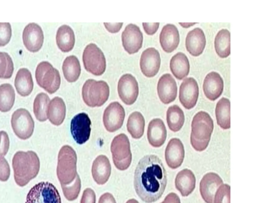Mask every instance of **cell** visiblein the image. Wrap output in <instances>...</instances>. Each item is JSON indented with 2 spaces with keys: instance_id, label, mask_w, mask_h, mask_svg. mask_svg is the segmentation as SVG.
Wrapping results in <instances>:
<instances>
[{
  "instance_id": "6da1fadb",
  "label": "cell",
  "mask_w": 271,
  "mask_h": 203,
  "mask_svg": "<svg viewBox=\"0 0 271 203\" xmlns=\"http://www.w3.org/2000/svg\"><path fill=\"white\" fill-rule=\"evenodd\" d=\"M167 183L162 161L154 155L144 156L135 169L134 187L140 199L152 203L162 197Z\"/></svg>"
},
{
  "instance_id": "7a4b0ae2",
  "label": "cell",
  "mask_w": 271,
  "mask_h": 203,
  "mask_svg": "<svg viewBox=\"0 0 271 203\" xmlns=\"http://www.w3.org/2000/svg\"><path fill=\"white\" fill-rule=\"evenodd\" d=\"M40 160L35 152L19 151L12 159L14 180L20 187H24L35 179L40 170Z\"/></svg>"
},
{
  "instance_id": "3957f363",
  "label": "cell",
  "mask_w": 271,
  "mask_h": 203,
  "mask_svg": "<svg viewBox=\"0 0 271 203\" xmlns=\"http://www.w3.org/2000/svg\"><path fill=\"white\" fill-rule=\"evenodd\" d=\"M191 128L190 141L192 147L199 152L205 150L214 130L213 120L207 112L200 111L194 116Z\"/></svg>"
},
{
  "instance_id": "277c9868",
  "label": "cell",
  "mask_w": 271,
  "mask_h": 203,
  "mask_svg": "<svg viewBox=\"0 0 271 203\" xmlns=\"http://www.w3.org/2000/svg\"><path fill=\"white\" fill-rule=\"evenodd\" d=\"M77 155L72 147L64 146L58 156L57 175L61 185L72 183L77 176Z\"/></svg>"
},
{
  "instance_id": "5b68a950",
  "label": "cell",
  "mask_w": 271,
  "mask_h": 203,
  "mask_svg": "<svg viewBox=\"0 0 271 203\" xmlns=\"http://www.w3.org/2000/svg\"><path fill=\"white\" fill-rule=\"evenodd\" d=\"M82 94L84 103L88 106L100 107L103 106L109 99V87L104 81L89 79L84 84Z\"/></svg>"
},
{
  "instance_id": "8992f818",
  "label": "cell",
  "mask_w": 271,
  "mask_h": 203,
  "mask_svg": "<svg viewBox=\"0 0 271 203\" xmlns=\"http://www.w3.org/2000/svg\"><path fill=\"white\" fill-rule=\"evenodd\" d=\"M39 86L50 94H53L60 87L61 79L59 71L47 61L39 63L35 72Z\"/></svg>"
},
{
  "instance_id": "52a82bcc",
  "label": "cell",
  "mask_w": 271,
  "mask_h": 203,
  "mask_svg": "<svg viewBox=\"0 0 271 203\" xmlns=\"http://www.w3.org/2000/svg\"><path fill=\"white\" fill-rule=\"evenodd\" d=\"M114 163L120 171L128 169L132 161L130 142L128 137L124 133L117 135L111 145Z\"/></svg>"
},
{
  "instance_id": "ba28073f",
  "label": "cell",
  "mask_w": 271,
  "mask_h": 203,
  "mask_svg": "<svg viewBox=\"0 0 271 203\" xmlns=\"http://www.w3.org/2000/svg\"><path fill=\"white\" fill-rule=\"evenodd\" d=\"M25 203H62V200L60 194L53 184L42 182L31 189Z\"/></svg>"
},
{
  "instance_id": "9c48e42d",
  "label": "cell",
  "mask_w": 271,
  "mask_h": 203,
  "mask_svg": "<svg viewBox=\"0 0 271 203\" xmlns=\"http://www.w3.org/2000/svg\"><path fill=\"white\" fill-rule=\"evenodd\" d=\"M83 62L86 70L96 76L103 75L106 70V60L103 51L95 44H90L85 48Z\"/></svg>"
},
{
  "instance_id": "30bf717a",
  "label": "cell",
  "mask_w": 271,
  "mask_h": 203,
  "mask_svg": "<svg viewBox=\"0 0 271 203\" xmlns=\"http://www.w3.org/2000/svg\"><path fill=\"white\" fill-rule=\"evenodd\" d=\"M13 132L21 140H27L31 136L35 128V122L27 109L20 108L15 110L11 117Z\"/></svg>"
},
{
  "instance_id": "8fae6325",
  "label": "cell",
  "mask_w": 271,
  "mask_h": 203,
  "mask_svg": "<svg viewBox=\"0 0 271 203\" xmlns=\"http://www.w3.org/2000/svg\"><path fill=\"white\" fill-rule=\"evenodd\" d=\"M119 96L124 103L131 105L137 100L139 94L138 84L130 74L123 75L118 84Z\"/></svg>"
},
{
  "instance_id": "7c38bea8",
  "label": "cell",
  "mask_w": 271,
  "mask_h": 203,
  "mask_svg": "<svg viewBox=\"0 0 271 203\" xmlns=\"http://www.w3.org/2000/svg\"><path fill=\"white\" fill-rule=\"evenodd\" d=\"M91 121L86 113L76 115L71 122V132L75 142L83 145L89 140L91 131Z\"/></svg>"
},
{
  "instance_id": "4fadbf2b",
  "label": "cell",
  "mask_w": 271,
  "mask_h": 203,
  "mask_svg": "<svg viewBox=\"0 0 271 203\" xmlns=\"http://www.w3.org/2000/svg\"><path fill=\"white\" fill-rule=\"evenodd\" d=\"M125 111L123 106L117 102L110 103L105 109L103 122L106 130L114 132L120 129L124 123Z\"/></svg>"
},
{
  "instance_id": "5bb4252c",
  "label": "cell",
  "mask_w": 271,
  "mask_h": 203,
  "mask_svg": "<svg viewBox=\"0 0 271 203\" xmlns=\"http://www.w3.org/2000/svg\"><path fill=\"white\" fill-rule=\"evenodd\" d=\"M199 95L198 83L193 78L184 79L181 84L179 99L182 105L190 109L196 105Z\"/></svg>"
},
{
  "instance_id": "9a60e30c",
  "label": "cell",
  "mask_w": 271,
  "mask_h": 203,
  "mask_svg": "<svg viewBox=\"0 0 271 203\" xmlns=\"http://www.w3.org/2000/svg\"><path fill=\"white\" fill-rule=\"evenodd\" d=\"M123 45L127 53L134 54L141 48L143 35L139 27L134 24L127 25L122 33Z\"/></svg>"
},
{
  "instance_id": "2e32d148",
  "label": "cell",
  "mask_w": 271,
  "mask_h": 203,
  "mask_svg": "<svg viewBox=\"0 0 271 203\" xmlns=\"http://www.w3.org/2000/svg\"><path fill=\"white\" fill-rule=\"evenodd\" d=\"M22 38L25 47L31 52H36L43 44L44 32L39 24L31 22L25 25Z\"/></svg>"
},
{
  "instance_id": "e0dca14e",
  "label": "cell",
  "mask_w": 271,
  "mask_h": 203,
  "mask_svg": "<svg viewBox=\"0 0 271 203\" xmlns=\"http://www.w3.org/2000/svg\"><path fill=\"white\" fill-rule=\"evenodd\" d=\"M161 59L158 51L150 47L144 50L140 60V69L147 78L154 77L158 72Z\"/></svg>"
},
{
  "instance_id": "ac0fdd59",
  "label": "cell",
  "mask_w": 271,
  "mask_h": 203,
  "mask_svg": "<svg viewBox=\"0 0 271 203\" xmlns=\"http://www.w3.org/2000/svg\"><path fill=\"white\" fill-rule=\"evenodd\" d=\"M157 93L160 100L165 104L171 103L177 97V84L170 74H165L159 78Z\"/></svg>"
},
{
  "instance_id": "d6986e66",
  "label": "cell",
  "mask_w": 271,
  "mask_h": 203,
  "mask_svg": "<svg viewBox=\"0 0 271 203\" xmlns=\"http://www.w3.org/2000/svg\"><path fill=\"white\" fill-rule=\"evenodd\" d=\"M223 184V181L215 173H209L202 178L200 184L201 196L206 203H214L215 194Z\"/></svg>"
},
{
  "instance_id": "ffe728a7",
  "label": "cell",
  "mask_w": 271,
  "mask_h": 203,
  "mask_svg": "<svg viewBox=\"0 0 271 203\" xmlns=\"http://www.w3.org/2000/svg\"><path fill=\"white\" fill-rule=\"evenodd\" d=\"M185 157V150L182 141L178 138L169 141L165 149V158L168 166L176 169L180 167Z\"/></svg>"
},
{
  "instance_id": "44dd1931",
  "label": "cell",
  "mask_w": 271,
  "mask_h": 203,
  "mask_svg": "<svg viewBox=\"0 0 271 203\" xmlns=\"http://www.w3.org/2000/svg\"><path fill=\"white\" fill-rule=\"evenodd\" d=\"M224 80L216 72L208 73L203 81V90L206 97L211 101H215L222 95L224 90Z\"/></svg>"
},
{
  "instance_id": "7402d4cb",
  "label": "cell",
  "mask_w": 271,
  "mask_h": 203,
  "mask_svg": "<svg viewBox=\"0 0 271 203\" xmlns=\"http://www.w3.org/2000/svg\"><path fill=\"white\" fill-rule=\"evenodd\" d=\"M167 138L165 125L160 118H154L149 123L147 139L150 145L155 148L162 146Z\"/></svg>"
},
{
  "instance_id": "603a6c76",
  "label": "cell",
  "mask_w": 271,
  "mask_h": 203,
  "mask_svg": "<svg viewBox=\"0 0 271 203\" xmlns=\"http://www.w3.org/2000/svg\"><path fill=\"white\" fill-rule=\"evenodd\" d=\"M206 45V38L204 32L200 28L190 31L185 39V46L188 52L194 56L200 55Z\"/></svg>"
},
{
  "instance_id": "cb8c5ba5",
  "label": "cell",
  "mask_w": 271,
  "mask_h": 203,
  "mask_svg": "<svg viewBox=\"0 0 271 203\" xmlns=\"http://www.w3.org/2000/svg\"><path fill=\"white\" fill-rule=\"evenodd\" d=\"M161 47L166 53H172L180 42L179 30L174 24H167L162 28L159 35Z\"/></svg>"
},
{
  "instance_id": "d4e9b609",
  "label": "cell",
  "mask_w": 271,
  "mask_h": 203,
  "mask_svg": "<svg viewBox=\"0 0 271 203\" xmlns=\"http://www.w3.org/2000/svg\"><path fill=\"white\" fill-rule=\"evenodd\" d=\"M112 173V166L107 156H99L93 162L92 174L93 179L99 185H104Z\"/></svg>"
},
{
  "instance_id": "484cf974",
  "label": "cell",
  "mask_w": 271,
  "mask_h": 203,
  "mask_svg": "<svg viewBox=\"0 0 271 203\" xmlns=\"http://www.w3.org/2000/svg\"><path fill=\"white\" fill-rule=\"evenodd\" d=\"M175 185L182 197H188L196 188V177L189 169H184L177 174Z\"/></svg>"
},
{
  "instance_id": "4316f807",
  "label": "cell",
  "mask_w": 271,
  "mask_h": 203,
  "mask_svg": "<svg viewBox=\"0 0 271 203\" xmlns=\"http://www.w3.org/2000/svg\"><path fill=\"white\" fill-rule=\"evenodd\" d=\"M66 105L63 100L56 97L50 101L47 109V117L55 125L63 123L66 116Z\"/></svg>"
},
{
  "instance_id": "83f0119b",
  "label": "cell",
  "mask_w": 271,
  "mask_h": 203,
  "mask_svg": "<svg viewBox=\"0 0 271 203\" xmlns=\"http://www.w3.org/2000/svg\"><path fill=\"white\" fill-rule=\"evenodd\" d=\"M14 85L17 92L20 96H29L33 88V82L30 71L26 68H21L16 73Z\"/></svg>"
},
{
  "instance_id": "f1b7e54d",
  "label": "cell",
  "mask_w": 271,
  "mask_h": 203,
  "mask_svg": "<svg viewBox=\"0 0 271 203\" xmlns=\"http://www.w3.org/2000/svg\"><path fill=\"white\" fill-rule=\"evenodd\" d=\"M190 62L186 55L179 52L175 54L170 61V69L178 79L181 80L187 76L190 72Z\"/></svg>"
},
{
  "instance_id": "f546056e",
  "label": "cell",
  "mask_w": 271,
  "mask_h": 203,
  "mask_svg": "<svg viewBox=\"0 0 271 203\" xmlns=\"http://www.w3.org/2000/svg\"><path fill=\"white\" fill-rule=\"evenodd\" d=\"M57 46L63 52H70L75 45V35L73 29L68 25H63L59 27L56 33Z\"/></svg>"
},
{
  "instance_id": "4dcf8cb0",
  "label": "cell",
  "mask_w": 271,
  "mask_h": 203,
  "mask_svg": "<svg viewBox=\"0 0 271 203\" xmlns=\"http://www.w3.org/2000/svg\"><path fill=\"white\" fill-rule=\"evenodd\" d=\"M217 124L224 130L231 128V102L226 98L220 99L216 105Z\"/></svg>"
},
{
  "instance_id": "1f68e13d",
  "label": "cell",
  "mask_w": 271,
  "mask_h": 203,
  "mask_svg": "<svg viewBox=\"0 0 271 203\" xmlns=\"http://www.w3.org/2000/svg\"><path fill=\"white\" fill-rule=\"evenodd\" d=\"M62 70L66 81L70 83L77 81L81 72L78 58L74 55L67 57L63 62Z\"/></svg>"
},
{
  "instance_id": "d6a6232c",
  "label": "cell",
  "mask_w": 271,
  "mask_h": 203,
  "mask_svg": "<svg viewBox=\"0 0 271 203\" xmlns=\"http://www.w3.org/2000/svg\"><path fill=\"white\" fill-rule=\"evenodd\" d=\"M166 120L169 129L174 132L179 131L185 121L183 110L177 105L169 106L166 113Z\"/></svg>"
},
{
  "instance_id": "836d02e7",
  "label": "cell",
  "mask_w": 271,
  "mask_h": 203,
  "mask_svg": "<svg viewBox=\"0 0 271 203\" xmlns=\"http://www.w3.org/2000/svg\"><path fill=\"white\" fill-rule=\"evenodd\" d=\"M145 125V118L141 113L134 112L129 117L127 128L133 138L138 139L143 135Z\"/></svg>"
},
{
  "instance_id": "e575fe53",
  "label": "cell",
  "mask_w": 271,
  "mask_h": 203,
  "mask_svg": "<svg viewBox=\"0 0 271 203\" xmlns=\"http://www.w3.org/2000/svg\"><path fill=\"white\" fill-rule=\"evenodd\" d=\"M217 54L221 58H226L231 54V32L227 29L219 31L215 39Z\"/></svg>"
},
{
  "instance_id": "d590c367",
  "label": "cell",
  "mask_w": 271,
  "mask_h": 203,
  "mask_svg": "<svg viewBox=\"0 0 271 203\" xmlns=\"http://www.w3.org/2000/svg\"><path fill=\"white\" fill-rule=\"evenodd\" d=\"M15 91L10 83L0 85V111H9L15 101Z\"/></svg>"
},
{
  "instance_id": "8d00e7d4",
  "label": "cell",
  "mask_w": 271,
  "mask_h": 203,
  "mask_svg": "<svg viewBox=\"0 0 271 203\" xmlns=\"http://www.w3.org/2000/svg\"><path fill=\"white\" fill-rule=\"evenodd\" d=\"M50 99L46 93L40 92L36 97L33 102V112L37 119L40 122L48 119L47 109Z\"/></svg>"
},
{
  "instance_id": "74e56055",
  "label": "cell",
  "mask_w": 271,
  "mask_h": 203,
  "mask_svg": "<svg viewBox=\"0 0 271 203\" xmlns=\"http://www.w3.org/2000/svg\"><path fill=\"white\" fill-rule=\"evenodd\" d=\"M13 71V63L11 56L6 52H0V78H10Z\"/></svg>"
},
{
  "instance_id": "f35d334b",
  "label": "cell",
  "mask_w": 271,
  "mask_h": 203,
  "mask_svg": "<svg viewBox=\"0 0 271 203\" xmlns=\"http://www.w3.org/2000/svg\"><path fill=\"white\" fill-rule=\"evenodd\" d=\"M65 198L70 201L77 199L79 196L81 188V182L78 174L74 181L69 185H61Z\"/></svg>"
},
{
  "instance_id": "ab89813d",
  "label": "cell",
  "mask_w": 271,
  "mask_h": 203,
  "mask_svg": "<svg viewBox=\"0 0 271 203\" xmlns=\"http://www.w3.org/2000/svg\"><path fill=\"white\" fill-rule=\"evenodd\" d=\"M214 203H231V186L223 184L217 191Z\"/></svg>"
},
{
  "instance_id": "60d3db41",
  "label": "cell",
  "mask_w": 271,
  "mask_h": 203,
  "mask_svg": "<svg viewBox=\"0 0 271 203\" xmlns=\"http://www.w3.org/2000/svg\"><path fill=\"white\" fill-rule=\"evenodd\" d=\"M12 36L11 25L9 22H0V46L6 45Z\"/></svg>"
},
{
  "instance_id": "b9f144b4",
  "label": "cell",
  "mask_w": 271,
  "mask_h": 203,
  "mask_svg": "<svg viewBox=\"0 0 271 203\" xmlns=\"http://www.w3.org/2000/svg\"><path fill=\"white\" fill-rule=\"evenodd\" d=\"M10 167L3 157H0V181L6 182L10 176Z\"/></svg>"
},
{
  "instance_id": "7bdbcfd3",
  "label": "cell",
  "mask_w": 271,
  "mask_h": 203,
  "mask_svg": "<svg viewBox=\"0 0 271 203\" xmlns=\"http://www.w3.org/2000/svg\"><path fill=\"white\" fill-rule=\"evenodd\" d=\"M10 147V139L7 133L0 131V157L5 156Z\"/></svg>"
},
{
  "instance_id": "ee69618b",
  "label": "cell",
  "mask_w": 271,
  "mask_h": 203,
  "mask_svg": "<svg viewBox=\"0 0 271 203\" xmlns=\"http://www.w3.org/2000/svg\"><path fill=\"white\" fill-rule=\"evenodd\" d=\"M81 203H96V196L94 191L90 188L85 190Z\"/></svg>"
},
{
  "instance_id": "f6af8a7d",
  "label": "cell",
  "mask_w": 271,
  "mask_h": 203,
  "mask_svg": "<svg viewBox=\"0 0 271 203\" xmlns=\"http://www.w3.org/2000/svg\"><path fill=\"white\" fill-rule=\"evenodd\" d=\"M144 30L148 35H154L157 31L159 23H142Z\"/></svg>"
},
{
  "instance_id": "bcb514c9",
  "label": "cell",
  "mask_w": 271,
  "mask_h": 203,
  "mask_svg": "<svg viewBox=\"0 0 271 203\" xmlns=\"http://www.w3.org/2000/svg\"><path fill=\"white\" fill-rule=\"evenodd\" d=\"M104 25L110 32L117 33L122 28L123 23H104Z\"/></svg>"
},
{
  "instance_id": "7dc6e473",
  "label": "cell",
  "mask_w": 271,
  "mask_h": 203,
  "mask_svg": "<svg viewBox=\"0 0 271 203\" xmlns=\"http://www.w3.org/2000/svg\"><path fill=\"white\" fill-rule=\"evenodd\" d=\"M161 203H181V201L176 193H171L167 195L164 201Z\"/></svg>"
},
{
  "instance_id": "c3c4849f",
  "label": "cell",
  "mask_w": 271,
  "mask_h": 203,
  "mask_svg": "<svg viewBox=\"0 0 271 203\" xmlns=\"http://www.w3.org/2000/svg\"><path fill=\"white\" fill-rule=\"evenodd\" d=\"M99 203H117L115 199L112 194L106 193L102 196Z\"/></svg>"
},
{
  "instance_id": "681fc988",
  "label": "cell",
  "mask_w": 271,
  "mask_h": 203,
  "mask_svg": "<svg viewBox=\"0 0 271 203\" xmlns=\"http://www.w3.org/2000/svg\"><path fill=\"white\" fill-rule=\"evenodd\" d=\"M180 24L184 28H188L196 24V23H180Z\"/></svg>"
},
{
  "instance_id": "f907efd6",
  "label": "cell",
  "mask_w": 271,
  "mask_h": 203,
  "mask_svg": "<svg viewBox=\"0 0 271 203\" xmlns=\"http://www.w3.org/2000/svg\"><path fill=\"white\" fill-rule=\"evenodd\" d=\"M126 203H139L137 200L131 199L126 202Z\"/></svg>"
}]
</instances>
